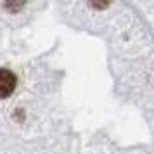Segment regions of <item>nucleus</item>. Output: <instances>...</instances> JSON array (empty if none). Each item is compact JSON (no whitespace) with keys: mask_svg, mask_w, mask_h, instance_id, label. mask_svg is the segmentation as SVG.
I'll return each mask as SVG.
<instances>
[{"mask_svg":"<svg viewBox=\"0 0 154 154\" xmlns=\"http://www.w3.org/2000/svg\"><path fill=\"white\" fill-rule=\"evenodd\" d=\"M16 83H17V78L11 69H5V68H0V99L9 97L16 88Z\"/></svg>","mask_w":154,"mask_h":154,"instance_id":"f257e3e1","label":"nucleus"},{"mask_svg":"<svg viewBox=\"0 0 154 154\" xmlns=\"http://www.w3.org/2000/svg\"><path fill=\"white\" fill-rule=\"evenodd\" d=\"M24 4L23 2H19V4H5V9H9V11H17V9H21Z\"/></svg>","mask_w":154,"mask_h":154,"instance_id":"f03ea898","label":"nucleus"}]
</instances>
